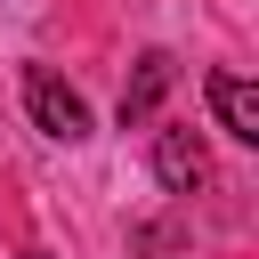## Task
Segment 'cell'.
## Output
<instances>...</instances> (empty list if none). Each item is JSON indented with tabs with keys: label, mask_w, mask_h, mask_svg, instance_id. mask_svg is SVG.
<instances>
[{
	"label": "cell",
	"mask_w": 259,
	"mask_h": 259,
	"mask_svg": "<svg viewBox=\"0 0 259 259\" xmlns=\"http://www.w3.org/2000/svg\"><path fill=\"white\" fill-rule=\"evenodd\" d=\"M154 178H162L170 194H194V186L210 178L202 138H194V130H154Z\"/></svg>",
	"instance_id": "obj_3"
},
{
	"label": "cell",
	"mask_w": 259,
	"mask_h": 259,
	"mask_svg": "<svg viewBox=\"0 0 259 259\" xmlns=\"http://www.w3.org/2000/svg\"><path fill=\"white\" fill-rule=\"evenodd\" d=\"M170 81H178V57H170V49H146V57H138V73L121 81V130L154 121V113H162V97H170Z\"/></svg>",
	"instance_id": "obj_2"
},
{
	"label": "cell",
	"mask_w": 259,
	"mask_h": 259,
	"mask_svg": "<svg viewBox=\"0 0 259 259\" xmlns=\"http://www.w3.org/2000/svg\"><path fill=\"white\" fill-rule=\"evenodd\" d=\"M24 105H32V121L49 130V138H89V105H81V89L73 81H57L49 65H24Z\"/></svg>",
	"instance_id": "obj_1"
},
{
	"label": "cell",
	"mask_w": 259,
	"mask_h": 259,
	"mask_svg": "<svg viewBox=\"0 0 259 259\" xmlns=\"http://www.w3.org/2000/svg\"><path fill=\"white\" fill-rule=\"evenodd\" d=\"M202 89H210V105H219V121H227V138H243V146H259V89H251L243 73H210Z\"/></svg>",
	"instance_id": "obj_4"
}]
</instances>
